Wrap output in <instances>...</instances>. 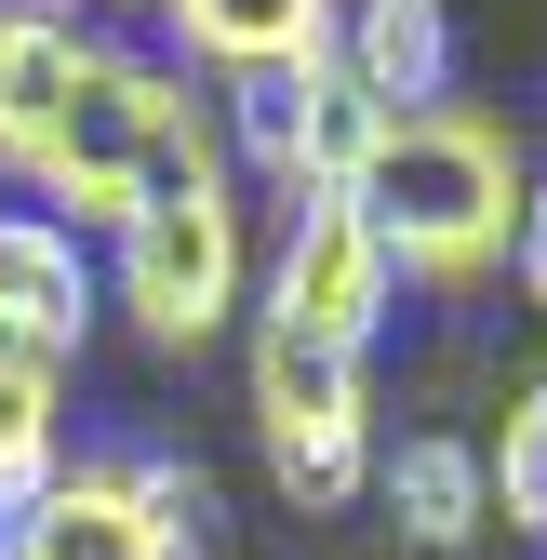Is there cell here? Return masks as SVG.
Wrapping results in <instances>:
<instances>
[{
  "instance_id": "obj_16",
  "label": "cell",
  "mask_w": 547,
  "mask_h": 560,
  "mask_svg": "<svg viewBox=\"0 0 547 560\" xmlns=\"http://www.w3.org/2000/svg\"><path fill=\"white\" fill-rule=\"evenodd\" d=\"M508 267H521V294L547 307V187H534V228H521V254H508Z\"/></svg>"
},
{
  "instance_id": "obj_1",
  "label": "cell",
  "mask_w": 547,
  "mask_h": 560,
  "mask_svg": "<svg viewBox=\"0 0 547 560\" xmlns=\"http://www.w3.org/2000/svg\"><path fill=\"white\" fill-rule=\"evenodd\" d=\"M14 174L54 200V214H81V228H133L148 200L228 174V133H214V107L187 94V67L120 54V40H81L67 94L14 133Z\"/></svg>"
},
{
  "instance_id": "obj_15",
  "label": "cell",
  "mask_w": 547,
  "mask_h": 560,
  "mask_svg": "<svg viewBox=\"0 0 547 560\" xmlns=\"http://www.w3.org/2000/svg\"><path fill=\"white\" fill-rule=\"evenodd\" d=\"M228 133H241V174L294 187V67L281 81H228Z\"/></svg>"
},
{
  "instance_id": "obj_5",
  "label": "cell",
  "mask_w": 547,
  "mask_h": 560,
  "mask_svg": "<svg viewBox=\"0 0 547 560\" xmlns=\"http://www.w3.org/2000/svg\"><path fill=\"white\" fill-rule=\"evenodd\" d=\"M254 441L281 467L294 508H348L374 480V400H361V361L334 347H294V334H254Z\"/></svg>"
},
{
  "instance_id": "obj_8",
  "label": "cell",
  "mask_w": 547,
  "mask_h": 560,
  "mask_svg": "<svg viewBox=\"0 0 547 560\" xmlns=\"http://www.w3.org/2000/svg\"><path fill=\"white\" fill-rule=\"evenodd\" d=\"M334 67H348L387 120H428V107H454V14L441 0H348Z\"/></svg>"
},
{
  "instance_id": "obj_17",
  "label": "cell",
  "mask_w": 547,
  "mask_h": 560,
  "mask_svg": "<svg viewBox=\"0 0 547 560\" xmlns=\"http://www.w3.org/2000/svg\"><path fill=\"white\" fill-rule=\"evenodd\" d=\"M27 14H81V0H27Z\"/></svg>"
},
{
  "instance_id": "obj_3",
  "label": "cell",
  "mask_w": 547,
  "mask_h": 560,
  "mask_svg": "<svg viewBox=\"0 0 547 560\" xmlns=\"http://www.w3.org/2000/svg\"><path fill=\"white\" fill-rule=\"evenodd\" d=\"M241 280H254V254H241V187L228 174H200V187L148 200L120 228V307H133L148 347H214Z\"/></svg>"
},
{
  "instance_id": "obj_6",
  "label": "cell",
  "mask_w": 547,
  "mask_h": 560,
  "mask_svg": "<svg viewBox=\"0 0 547 560\" xmlns=\"http://www.w3.org/2000/svg\"><path fill=\"white\" fill-rule=\"evenodd\" d=\"M387 294H400V267H387L374 214L348 187H321V200H294V241H281V267H267V320L254 334H294V347L361 361V347L387 334Z\"/></svg>"
},
{
  "instance_id": "obj_11",
  "label": "cell",
  "mask_w": 547,
  "mask_h": 560,
  "mask_svg": "<svg viewBox=\"0 0 547 560\" xmlns=\"http://www.w3.org/2000/svg\"><path fill=\"white\" fill-rule=\"evenodd\" d=\"M374 148H387V107L348 81V67H294V187L321 200V187H361L374 174Z\"/></svg>"
},
{
  "instance_id": "obj_12",
  "label": "cell",
  "mask_w": 547,
  "mask_h": 560,
  "mask_svg": "<svg viewBox=\"0 0 547 560\" xmlns=\"http://www.w3.org/2000/svg\"><path fill=\"white\" fill-rule=\"evenodd\" d=\"M67 467V374H0V534H14Z\"/></svg>"
},
{
  "instance_id": "obj_14",
  "label": "cell",
  "mask_w": 547,
  "mask_h": 560,
  "mask_svg": "<svg viewBox=\"0 0 547 560\" xmlns=\"http://www.w3.org/2000/svg\"><path fill=\"white\" fill-rule=\"evenodd\" d=\"M481 480H494V521L508 534H547V374L508 400V428L481 441Z\"/></svg>"
},
{
  "instance_id": "obj_7",
  "label": "cell",
  "mask_w": 547,
  "mask_h": 560,
  "mask_svg": "<svg viewBox=\"0 0 547 560\" xmlns=\"http://www.w3.org/2000/svg\"><path fill=\"white\" fill-rule=\"evenodd\" d=\"M81 241H67L54 214H14L0 200V374H67L81 361Z\"/></svg>"
},
{
  "instance_id": "obj_13",
  "label": "cell",
  "mask_w": 547,
  "mask_h": 560,
  "mask_svg": "<svg viewBox=\"0 0 547 560\" xmlns=\"http://www.w3.org/2000/svg\"><path fill=\"white\" fill-rule=\"evenodd\" d=\"M94 27H67V14H27V0H0V161H14V133L67 94V67H81Z\"/></svg>"
},
{
  "instance_id": "obj_2",
  "label": "cell",
  "mask_w": 547,
  "mask_h": 560,
  "mask_svg": "<svg viewBox=\"0 0 547 560\" xmlns=\"http://www.w3.org/2000/svg\"><path fill=\"white\" fill-rule=\"evenodd\" d=\"M387 267L441 280V294H467V280H494L534 228V174H521V133H494L481 107H428V120H387L374 174L348 187Z\"/></svg>"
},
{
  "instance_id": "obj_4",
  "label": "cell",
  "mask_w": 547,
  "mask_h": 560,
  "mask_svg": "<svg viewBox=\"0 0 547 560\" xmlns=\"http://www.w3.org/2000/svg\"><path fill=\"white\" fill-rule=\"evenodd\" d=\"M200 467L174 454H94L54 467V494L14 521V560H187L200 547Z\"/></svg>"
},
{
  "instance_id": "obj_9",
  "label": "cell",
  "mask_w": 547,
  "mask_h": 560,
  "mask_svg": "<svg viewBox=\"0 0 547 560\" xmlns=\"http://www.w3.org/2000/svg\"><path fill=\"white\" fill-rule=\"evenodd\" d=\"M174 40L200 67H228V81H281V67H321L334 27H348V0H161Z\"/></svg>"
},
{
  "instance_id": "obj_10",
  "label": "cell",
  "mask_w": 547,
  "mask_h": 560,
  "mask_svg": "<svg viewBox=\"0 0 547 560\" xmlns=\"http://www.w3.org/2000/svg\"><path fill=\"white\" fill-rule=\"evenodd\" d=\"M387 521L415 534V547H467V534H494V480H481V454L467 441H400L387 454Z\"/></svg>"
}]
</instances>
